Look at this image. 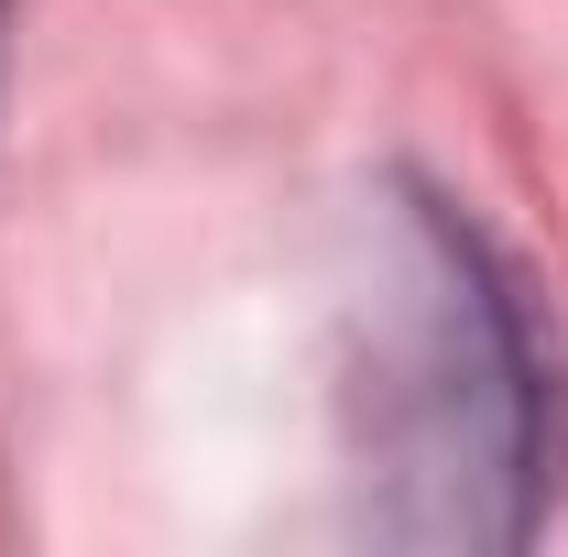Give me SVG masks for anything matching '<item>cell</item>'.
I'll return each instance as SVG.
<instances>
[{
  "mask_svg": "<svg viewBox=\"0 0 568 557\" xmlns=\"http://www.w3.org/2000/svg\"><path fill=\"white\" fill-rule=\"evenodd\" d=\"M351 492L383 547H525L568 482V361L536 274L448 186L372 198L351 295Z\"/></svg>",
  "mask_w": 568,
  "mask_h": 557,
  "instance_id": "cell-1",
  "label": "cell"
},
{
  "mask_svg": "<svg viewBox=\"0 0 568 557\" xmlns=\"http://www.w3.org/2000/svg\"><path fill=\"white\" fill-rule=\"evenodd\" d=\"M0 55H11V0H0Z\"/></svg>",
  "mask_w": 568,
  "mask_h": 557,
  "instance_id": "cell-2",
  "label": "cell"
}]
</instances>
